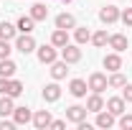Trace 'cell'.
Instances as JSON below:
<instances>
[{
    "mask_svg": "<svg viewBox=\"0 0 132 130\" xmlns=\"http://www.w3.org/2000/svg\"><path fill=\"white\" fill-rule=\"evenodd\" d=\"M86 84H89V89H92V92H99V95H102L104 89H109L107 74H102V71H92V74H89V82H86Z\"/></svg>",
    "mask_w": 132,
    "mask_h": 130,
    "instance_id": "1",
    "label": "cell"
},
{
    "mask_svg": "<svg viewBox=\"0 0 132 130\" xmlns=\"http://www.w3.org/2000/svg\"><path fill=\"white\" fill-rule=\"evenodd\" d=\"M61 59H64L66 64H79V61H81V49H79V44H66L64 49H61Z\"/></svg>",
    "mask_w": 132,
    "mask_h": 130,
    "instance_id": "2",
    "label": "cell"
},
{
    "mask_svg": "<svg viewBox=\"0 0 132 130\" xmlns=\"http://www.w3.org/2000/svg\"><path fill=\"white\" fill-rule=\"evenodd\" d=\"M36 56H38V61H41V64H53V61H56V56H59V51H56V46H53V44H51V46H41V49H38V46H36Z\"/></svg>",
    "mask_w": 132,
    "mask_h": 130,
    "instance_id": "3",
    "label": "cell"
},
{
    "mask_svg": "<svg viewBox=\"0 0 132 130\" xmlns=\"http://www.w3.org/2000/svg\"><path fill=\"white\" fill-rule=\"evenodd\" d=\"M15 49L23 54V56H28V54H33L36 51V41H33L31 33H23V36H18L15 38Z\"/></svg>",
    "mask_w": 132,
    "mask_h": 130,
    "instance_id": "4",
    "label": "cell"
},
{
    "mask_svg": "<svg viewBox=\"0 0 132 130\" xmlns=\"http://www.w3.org/2000/svg\"><path fill=\"white\" fill-rule=\"evenodd\" d=\"M86 107H81V105H71V107H66V120L69 122H74V125H79L81 120H86Z\"/></svg>",
    "mask_w": 132,
    "mask_h": 130,
    "instance_id": "5",
    "label": "cell"
},
{
    "mask_svg": "<svg viewBox=\"0 0 132 130\" xmlns=\"http://www.w3.org/2000/svg\"><path fill=\"white\" fill-rule=\"evenodd\" d=\"M99 20L104 23V26H112L119 20V8L117 5H107V8H102L99 10Z\"/></svg>",
    "mask_w": 132,
    "mask_h": 130,
    "instance_id": "6",
    "label": "cell"
},
{
    "mask_svg": "<svg viewBox=\"0 0 132 130\" xmlns=\"http://www.w3.org/2000/svg\"><path fill=\"white\" fill-rule=\"evenodd\" d=\"M125 107H127V102H125L122 97H109L107 102H104V110H109V112L117 115V117L125 112Z\"/></svg>",
    "mask_w": 132,
    "mask_h": 130,
    "instance_id": "7",
    "label": "cell"
},
{
    "mask_svg": "<svg viewBox=\"0 0 132 130\" xmlns=\"http://www.w3.org/2000/svg\"><path fill=\"white\" fill-rule=\"evenodd\" d=\"M114 122H117V115H112L109 110H107V112H104V110H99V112H97V128L109 130V128H114Z\"/></svg>",
    "mask_w": 132,
    "mask_h": 130,
    "instance_id": "8",
    "label": "cell"
},
{
    "mask_svg": "<svg viewBox=\"0 0 132 130\" xmlns=\"http://www.w3.org/2000/svg\"><path fill=\"white\" fill-rule=\"evenodd\" d=\"M51 120H53V117H51V112H48V110H38V112L33 115V120H31V122H33V125H36L38 130H46V128L51 125Z\"/></svg>",
    "mask_w": 132,
    "mask_h": 130,
    "instance_id": "9",
    "label": "cell"
},
{
    "mask_svg": "<svg viewBox=\"0 0 132 130\" xmlns=\"http://www.w3.org/2000/svg\"><path fill=\"white\" fill-rule=\"evenodd\" d=\"M59 97H61V87H59L56 79H53L51 84L43 87V99H46V102H59Z\"/></svg>",
    "mask_w": 132,
    "mask_h": 130,
    "instance_id": "10",
    "label": "cell"
},
{
    "mask_svg": "<svg viewBox=\"0 0 132 130\" xmlns=\"http://www.w3.org/2000/svg\"><path fill=\"white\" fill-rule=\"evenodd\" d=\"M104 69H107V71H109V74H112V71H119V69H122V56H119V54H107V56H104Z\"/></svg>",
    "mask_w": 132,
    "mask_h": 130,
    "instance_id": "11",
    "label": "cell"
},
{
    "mask_svg": "<svg viewBox=\"0 0 132 130\" xmlns=\"http://www.w3.org/2000/svg\"><path fill=\"white\" fill-rule=\"evenodd\" d=\"M66 74H69V64H66L64 59H61V61H53V64H51V77H53L56 82L66 79Z\"/></svg>",
    "mask_w": 132,
    "mask_h": 130,
    "instance_id": "12",
    "label": "cell"
},
{
    "mask_svg": "<svg viewBox=\"0 0 132 130\" xmlns=\"http://www.w3.org/2000/svg\"><path fill=\"white\" fill-rule=\"evenodd\" d=\"M13 120H15V125H28L33 120V112L28 107H15L13 110Z\"/></svg>",
    "mask_w": 132,
    "mask_h": 130,
    "instance_id": "13",
    "label": "cell"
},
{
    "mask_svg": "<svg viewBox=\"0 0 132 130\" xmlns=\"http://www.w3.org/2000/svg\"><path fill=\"white\" fill-rule=\"evenodd\" d=\"M109 46H112L117 54H122V51L130 46V44H127V36H125V33H112V36H109Z\"/></svg>",
    "mask_w": 132,
    "mask_h": 130,
    "instance_id": "14",
    "label": "cell"
},
{
    "mask_svg": "<svg viewBox=\"0 0 132 130\" xmlns=\"http://www.w3.org/2000/svg\"><path fill=\"white\" fill-rule=\"evenodd\" d=\"M86 89H89V84L84 79H71L69 82V92H71L74 97H86Z\"/></svg>",
    "mask_w": 132,
    "mask_h": 130,
    "instance_id": "15",
    "label": "cell"
},
{
    "mask_svg": "<svg viewBox=\"0 0 132 130\" xmlns=\"http://www.w3.org/2000/svg\"><path fill=\"white\" fill-rule=\"evenodd\" d=\"M56 28H64V31L76 28V18L71 16V13H59L56 16Z\"/></svg>",
    "mask_w": 132,
    "mask_h": 130,
    "instance_id": "16",
    "label": "cell"
},
{
    "mask_svg": "<svg viewBox=\"0 0 132 130\" xmlns=\"http://www.w3.org/2000/svg\"><path fill=\"white\" fill-rule=\"evenodd\" d=\"M86 110L89 112H99V110H104V99L99 92H92L89 97H86Z\"/></svg>",
    "mask_w": 132,
    "mask_h": 130,
    "instance_id": "17",
    "label": "cell"
},
{
    "mask_svg": "<svg viewBox=\"0 0 132 130\" xmlns=\"http://www.w3.org/2000/svg\"><path fill=\"white\" fill-rule=\"evenodd\" d=\"M51 44H53L56 49H64L66 44H69V31H64V28H56V31L51 33Z\"/></svg>",
    "mask_w": 132,
    "mask_h": 130,
    "instance_id": "18",
    "label": "cell"
},
{
    "mask_svg": "<svg viewBox=\"0 0 132 130\" xmlns=\"http://www.w3.org/2000/svg\"><path fill=\"white\" fill-rule=\"evenodd\" d=\"M107 82H109V89H122V87L127 84V77H125L122 71H112V74L107 77Z\"/></svg>",
    "mask_w": 132,
    "mask_h": 130,
    "instance_id": "19",
    "label": "cell"
},
{
    "mask_svg": "<svg viewBox=\"0 0 132 130\" xmlns=\"http://www.w3.org/2000/svg\"><path fill=\"white\" fill-rule=\"evenodd\" d=\"M15 61H13V59H10V56H8V59H0V77H8V79H10V77H13V74H15Z\"/></svg>",
    "mask_w": 132,
    "mask_h": 130,
    "instance_id": "20",
    "label": "cell"
},
{
    "mask_svg": "<svg viewBox=\"0 0 132 130\" xmlns=\"http://www.w3.org/2000/svg\"><path fill=\"white\" fill-rule=\"evenodd\" d=\"M15 33H18V28L13 26V23H8V20L0 23V38H3V41H13Z\"/></svg>",
    "mask_w": 132,
    "mask_h": 130,
    "instance_id": "21",
    "label": "cell"
},
{
    "mask_svg": "<svg viewBox=\"0 0 132 130\" xmlns=\"http://www.w3.org/2000/svg\"><path fill=\"white\" fill-rule=\"evenodd\" d=\"M13 110H15L13 97H10V95H3V97H0V117H8V115H13Z\"/></svg>",
    "mask_w": 132,
    "mask_h": 130,
    "instance_id": "22",
    "label": "cell"
},
{
    "mask_svg": "<svg viewBox=\"0 0 132 130\" xmlns=\"http://www.w3.org/2000/svg\"><path fill=\"white\" fill-rule=\"evenodd\" d=\"M15 28L20 33H31L33 28H36V20H33L31 16H20V18H18V23H15Z\"/></svg>",
    "mask_w": 132,
    "mask_h": 130,
    "instance_id": "23",
    "label": "cell"
},
{
    "mask_svg": "<svg viewBox=\"0 0 132 130\" xmlns=\"http://www.w3.org/2000/svg\"><path fill=\"white\" fill-rule=\"evenodd\" d=\"M31 18L36 20V23H38V20H46V18H48V8H46L43 3H36V5L31 8Z\"/></svg>",
    "mask_w": 132,
    "mask_h": 130,
    "instance_id": "24",
    "label": "cell"
},
{
    "mask_svg": "<svg viewBox=\"0 0 132 130\" xmlns=\"http://www.w3.org/2000/svg\"><path fill=\"white\" fill-rule=\"evenodd\" d=\"M92 44H94L97 49H104V46L109 44V33L104 31V28H102V31H97V33H92Z\"/></svg>",
    "mask_w": 132,
    "mask_h": 130,
    "instance_id": "25",
    "label": "cell"
},
{
    "mask_svg": "<svg viewBox=\"0 0 132 130\" xmlns=\"http://www.w3.org/2000/svg\"><path fill=\"white\" fill-rule=\"evenodd\" d=\"M5 95H10L13 99L20 97V95H23V82H18V79L10 77V82H8V92H5Z\"/></svg>",
    "mask_w": 132,
    "mask_h": 130,
    "instance_id": "26",
    "label": "cell"
},
{
    "mask_svg": "<svg viewBox=\"0 0 132 130\" xmlns=\"http://www.w3.org/2000/svg\"><path fill=\"white\" fill-rule=\"evenodd\" d=\"M74 41H76L79 46H81V44H89V41H92V31H89V28H76V31H74Z\"/></svg>",
    "mask_w": 132,
    "mask_h": 130,
    "instance_id": "27",
    "label": "cell"
},
{
    "mask_svg": "<svg viewBox=\"0 0 132 130\" xmlns=\"http://www.w3.org/2000/svg\"><path fill=\"white\" fill-rule=\"evenodd\" d=\"M119 20H122L127 28H132V8H125V10H119Z\"/></svg>",
    "mask_w": 132,
    "mask_h": 130,
    "instance_id": "28",
    "label": "cell"
},
{
    "mask_svg": "<svg viewBox=\"0 0 132 130\" xmlns=\"http://www.w3.org/2000/svg\"><path fill=\"white\" fill-rule=\"evenodd\" d=\"M119 128L122 130H132V115H127V112L119 115Z\"/></svg>",
    "mask_w": 132,
    "mask_h": 130,
    "instance_id": "29",
    "label": "cell"
},
{
    "mask_svg": "<svg viewBox=\"0 0 132 130\" xmlns=\"http://www.w3.org/2000/svg\"><path fill=\"white\" fill-rule=\"evenodd\" d=\"M10 41H3V38H0V59H8V56H10Z\"/></svg>",
    "mask_w": 132,
    "mask_h": 130,
    "instance_id": "30",
    "label": "cell"
},
{
    "mask_svg": "<svg viewBox=\"0 0 132 130\" xmlns=\"http://www.w3.org/2000/svg\"><path fill=\"white\" fill-rule=\"evenodd\" d=\"M122 99L132 105V84H125V87H122Z\"/></svg>",
    "mask_w": 132,
    "mask_h": 130,
    "instance_id": "31",
    "label": "cell"
},
{
    "mask_svg": "<svg viewBox=\"0 0 132 130\" xmlns=\"http://www.w3.org/2000/svg\"><path fill=\"white\" fill-rule=\"evenodd\" d=\"M15 128V120H5L3 117V122H0V130H13Z\"/></svg>",
    "mask_w": 132,
    "mask_h": 130,
    "instance_id": "32",
    "label": "cell"
},
{
    "mask_svg": "<svg viewBox=\"0 0 132 130\" xmlns=\"http://www.w3.org/2000/svg\"><path fill=\"white\" fill-rule=\"evenodd\" d=\"M48 128H53V130H61V128H66V120H51V125Z\"/></svg>",
    "mask_w": 132,
    "mask_h": 130,
    "instance_id": "33",
    "label": "cell"
},
{
    "mask_svg": "<svg viewBox=\"0 0 132 130\" xmlns=\"http://www.w3.org/2000/svg\"><path fill=\"white\" fill-rule=\"evenodd\" d=\"M8 77H0V95H5V92H8Z\"/></svg>",
    "mask_w": 132,
    "mask_h": 130,
    "instance_id": "34",
    "label": "cell"
},
{
    "mask_svg": "<svg viewBox=\"0 0 132 130\" xmlns=\"http://www.w3.org/2000/svg\"><path fill=\"white\" fill-rule=\"evenodd\" d=\"M59 3H71V0H59Z\"/></svg>",
    "mask_w": 132,
    "mask_h": 130,
    "instance_id": "35",
    "label": "cell"
}]
</instances>
